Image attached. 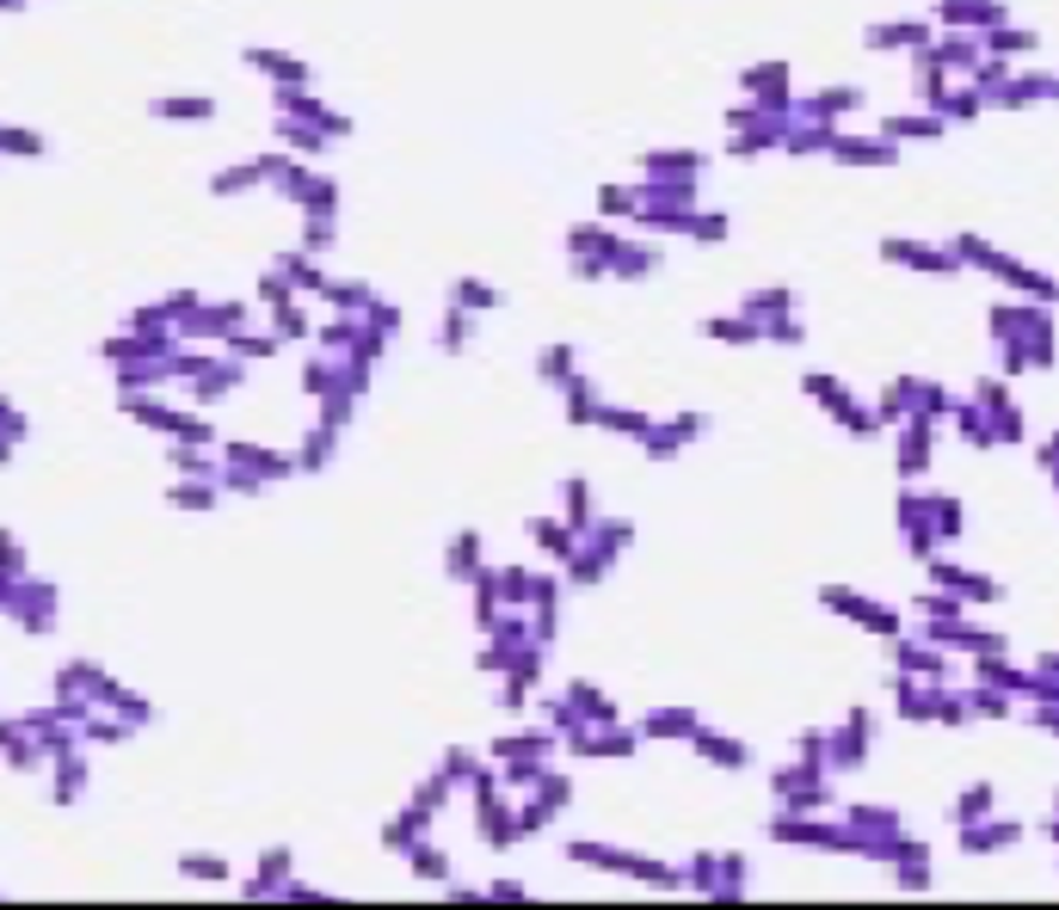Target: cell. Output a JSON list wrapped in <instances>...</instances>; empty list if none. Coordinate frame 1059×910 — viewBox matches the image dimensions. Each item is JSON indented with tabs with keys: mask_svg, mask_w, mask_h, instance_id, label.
Listing matches in <instances>:
<instances>
[{
	"mask_svg": "<svg viewBox=\"0 0 1059 910\" xmlns=\"http://www.w3.org/2000/svg\"><path fill=\"white\" fill-rule=\"evenodd\" d=\"M641 234H684V241H702V246H721L733 234V222L721 210H696V203H641L629 215Z\"/></svg>",
	"mask_w": 1059,
	"mask_h": 910,
	"instance_id": "1",
	"label": "cell"
},
{
	"mask_svg": "<svg viewBox=\"0 0 1059 910\" xmlns=\"http://www.w3.org/2000/svg\"><path fill=\"white\" fill-rule=\"evenodd\" d=\"M795 117L783 112H764V105H733L727 112V155L733 160H758V155H783V136Z\"/></svg>",
	"mask_w": 1059,
	"mask_h": 910,
	"instance_id": "2",
	"label": "cell"
},
{
	"mask_svg": "<svg viewBox=\"0 0 1059 910\" xmlns=\"http://www.w3.org/2000/svg\"><path fill=\"white\" fill-rule=\"evenodd\" d=\"M474 794V818H481V843L487 849H512V843H524V825H517V806L505 800V782L500 775H481V782L469 787Z\"/></svg>",
	"mask_w": 1059,
	"mask_h": 910,
	"instance_id": "3",
	"label": "cell"
},
{
	"mask_svg": "<svg viewBox=\"0 0 1059 910\" xmlns=\"http://www.w3.org/2000/svg\"><path fill=\"white\" fill-rule=\"evenodd\" d=\"M752 880V861L745 855H690L684 861V886L702 898H740Z\"/></svg>",
	"mask_w": 1059,
	"mask_h": 910,
	"instance_id": "4",
	"label": "cell"
},
{
	"mask_svg": "<svg viewBox=\"0 0 1059 910\" xmlns=\"http://www.w3.org/2000/svg\"><path fill=\"white\" fill-rule=\"evenodd\" d=\"M740 93L752 105H764V112L795 117V68L788 62H752V68H740Z\"/></svg>",
	"mask_w": 1059,
	"mask_h": 910,
	"instance_id": "5",
	"label": "cell"
},
{
	"mask_svg": "<svg viewBox=\"0 0 1059 910\" xmlns=\"http://www.w3.org/2000/svg\"><path fill=\"white\" fill-rule=\"evenodd\" d=\"M931 38H936L931 19H881V25L862 31V43H869L874 56H912V50H924Z\"/></svg>",
	"mask_w": 1059,
	"mask_h": 910,
	"instance_id": "6",
	"label": "cell"
},
{
	"mask_svg": "<svg viewBox=\"0 0 1059 910\" xmlns=\"http://www.w3.org/2000/svg\"><path fill=\"white\" fill-rule=\"evenodd\" d=\"M622 241H629V234H622V228L616 222H573L567 228V258H604V265H616V253H622Z\"/></svg>",
	"mask_w": 1059,
	"mask_h": 910,
	"instance_id": "7",
	"label": "cell"
},
{
	"mask_svg": "<svg viewBox=\"0 0 1059 910\" xmlns=\"http://www.w3.org/2000/svg\"><path fill=\"white\" fill-rule=\"evenodd\" d=\"M702 726H709V720H702L696 708H653V713H641V726H635V732H641L647 744H672V739L690 744Z\"/></svg>",
	"mask_w": 1059,
	"mask_h": 910,
	"instance_id": "8",
	"label": "cell"
},
{
	"mask_svg": "<svg viewBox=\"0 0 1059 910\" xmlns=\"http://www.w3.org/2000/svg\"><path fill=\"white\" fill-rule=\"evenodd\" d=\"M881 136L888 142H943L948 136V117L943 112H893V117H881Z\"/></svg>",
	"mask_w": 1059,
	"mask_h": 910,
	"instance_id": "9",
	"label": "cell"
},
{
	"mask_svg": "<svg viewBox=\"0 0 1059 910\" xmlns=\"http://www.w3.org/2000/svg\"><path fill=\"white\" fill-rule=\"evenodd\" d=\"M831 160H838V167H893V160H900V142H888V136H845V129H838Z\"/></svg>",
	"mask_w": 1059,
	"mask_h": 910,
	"instance_id": "10",
	"label": "cell"
},
{
	"mask_svg": "<svg viewBox=\"0 0 1059 910\" xmlns=\"http://www.w3.org/2000/svg\"><path fill=\"white\" fill-rule=\"evenodd\" d=\"M850 112H862V86H826L814 99H795V117H814V124H845Z\"/></svg>",
	"mask_w": 1059,
	"mask_h": 910,
	"instance_id": "11",
	"label": "cell"
},
{
	"mask_svg": "<svg viewBox=\"0 0 1059 910\" xmlns=\"http://www.w3.org/2000/svg\"><path fill=\"white\" fill-rule=\"evenodd\" d=\"M641 172H659V179H709V155H702V148H641Z\"/></svg>",
	"mask_w": 1059,
	"mask_h": 910,
	"instance_id": "12",
	"label": "cell"
},
{
	"mask_svg": "<svg viewBox=\"0 0 1059 910\" xmlns=\"http://www.w3.org/2000/svg\"><path fill=\"white\" fill-rule=\"evenodd\" d=\"M524 529H530V548H536V554H548L555 567H567L573 548H579V529H573L567 517H530Z\"/></svg>",
	"mask_w": 1059,
	"mask_h": 910,
	"instance_id": "13",
	"label": "cell"
},
{
	"mask_svg": "<svg viewBox=\"0 0 1059 910\" xmlns=\"http://www.w3.org/2000/svg\"><path fill=\"white\" fill-rule=\"evenodd\" d=\"M567 861H579V868H598V874H622V880H629L641 855H635V849H616V843L579 837V843H567Z\"/></svg>",
	"mask_w": 1059,
	"mask_h": 910,
	"instance_id": "14",
	"label": "cell"
},
{
	"mask_svg": "<svg viewBox=\"0 0 1059 910\" xmlns=\"http://www.w3.org/2000/svg\"><path fill=\"white\" fill-rule=\"evenodd\" d=\"M690 751H696L702 763H715V769H752V744L727 739V732H715V726H702L696 739H690Z\"/></svg>",
	"mask_w": 1059,
	"mask_h": 910,
	"instance_id": "15",
	"label": "cell"
},
{
	"mask_svg": "<svg viewBox=\"0 0 1059 910\" xmlns=\"http://www.w3.org/2000/svg\"><path fill=\"white\" fill-rule=\"evenodd\" d=\"M1053 86H1059V74H1010V81L992 93V105H1035V99H1053Z\"/></svg>",
	"mask_w": 1059,
	"mask_h": 910,
	"instance_id": "16",
	"label": "cell"
},
{
	"mask_svg": "<svg viewBox=\"0 0 1059 910\" xmlns=\"http://www.w3.org/2000/svg\"><path fill=\"white\" fill-rule=\"evenodd\" d=\"M653 425H659V419L641 413V406H616V400H604V406H598V431H616V437H629V443H641Z\"/></svg>",
	"mask_w": 1059,
	"mask_h": 910,
	"instance_id": "17",
	"label": "cell"
},
{
	"mask_svg": "<svg viewBox=\"0 0 1059 910\" xmlns=\"http://www.w3.org/2000/svg\"><path fill=\"white\" fill-rule=\"evenodd\" d=\"M444 572L457 584H474L481 572H487V567H481V536H474V529H462V536L444 548Z\"/></svg>",
	"mask_w": 1059,
	"mask_h": 910,
	"instance_id": "18",
	"label": "cell"
},
{
	"mask_svg": "<svg viewBox=\"0 0 1059 910\" xmlns=\"http://www.w3.org/2000/svg\"><path fill=\"white\" fill-rule=\"evenodd\" d=\"M702 339H715V345H758L764 327L740 308V314H715V320H702Z\"/></svg>",
	"mask_w": 1059,
	"mask_h": 910,
	"instance_id": "19",
	"label": "cell"
},
{
	"mask_svg": "<svg viewBox=\"0 0 1059 910\" xmlns=\"http://www.w3.org/2000/svg\"><path fill=\"white\" fill-rule=\"evenodd\" d=\"M247 68L272 74V81H284V86H308V81H315V74H308V62L284 56V50H247Z\"/></svg>",
	"mask_w": 1059,
	"mask_h": 910,
	"instance_id": "20",
	"label": "cell"
},
{
	"mask_svg": "<svg viewBox=\"0 0 1059 910\" xmlns=\"http://www.w3.org/2000/svg\"><path fill=\"white\" fill-rule=\"evenodd\" d=\"M567 708L579 713V726H610V720H622V713H616V701L604 696V689H591V682H573V689H567Z\"/></svg>",
	"mask_w": 1059,
	"mask_h": 910,
	"instance_id": "21",
	"label": "cell"
},
{
	"mask_svg": "<svg viewBox=\"0 0 1059 910\" xmlns=\"http://www.w3.org/2000/svg\"><path fill=\"white\" fill-rule=\"evenodd\" d=\"M745 314H752V320H758V327H770V320H783V314H795V289L788 284H770V289H752V296L740 301Z\"/></svg>",
	"mask_w": 1059,
	"mask_h": 910,
	"instance_id": "22",
	"label": "cell"
},
{
	"mask_svg": "<svg viewBox=\"0 0 1059 910\" xmlns=\"http://www.w3.org/2000/svg\"><path fill=\"white\" fill-rule=\"evenodd\" d=\"M665 265V258H659V246H647V241H622V253H616V265H610V277H622V284H629V277H653V271Z\"/></svg>",
	"mask_w": 1059,
	"mask_h": 910,
	"instance_id": "23",
	"label": "cell"
},
{
	"mask_svg": "<svg viewBox=\"0 0 1059 910\" xmlns=\"http://www.w3.org/2000/svg\"><path fill=\"white\" fill-rule=\"evenodd\" d=\"M450 301L469 314H493V308H505V289L487 284V277H462V284H450Z\"/></svg>",
	"mask_w": 1059,
	"mask_h": 910,
	"instance_id": "24",
	"label": "cell"
},
{
	"mask_svg": "<svg viewBox=\"0 0 1059 910\" xmlns=\"http://www.w3.org/2000/svg\"><path fill=\"white\" fill-rule=\"evenodd\" d=\"M979 43H986V56H1004V62H1010V56H1029V50H1035V43H1041V38H1035V31H1023V25H1010V19H1004V25L979 31Z\"/></svg>",
	"mask_w": 1059,
	"mask_h": 910,
	"instance_id": "25",
	"label": "cell"
},
{
	"mask_svg": "<svg viewBox=\"0 0 1059 910\" xmlns=\"http://www.w3.org/2000/svg\"><path fill=\"white\" fill-rule=\"evenodd\" d=\"M536 375H543L548 388H567L573 375H579V357H573V345H543V351H536Z\"/></svg>",
	"mask_w": 1059,
	"mask_h": 910,
	"instance_id": "26",
	"label": "cell"
},
{
	"mask_svg": "<svg viewBox=\"0 0 1059 910\" xmlns=\"http://www.w3.org/2000/svg\"><path fill=\"white\" fill-rule=\"evenodd\" d=\"M936 112H943L948 124H974V117L986 112V93H979L974 81H967V86H948L943 99H936Z\"/></svg>",
	"mask_w": 1059,
	"mask_h": 910,
	"instance_id": "27",
	"label": "cell"
},
{
	"mask_svg": "<svg viewBox=\"0 0 1059 910\" xmlns=\"http://www.w3.org/2000/svg\"><path fill=\"white\" fill-rule=\"evenodd\" d=\"M560 394H567V419H573V425H598V406H604L598 382H586V375H573V382L560 388Z\"/></svg>",
	"mask_w": 1059,
	"mask_h": 910,
	"instance_id": "28",
	"label": "cell"
},
{
	"mask_svg": "<svg viewBox=\"0 0 1059 910\" xmlns=\"http://www.w3.org/2000/svg\"><path fill=\"white\" fill-rule=\"evenodd\" d=\"M560 505H567V523L586 536L591 523H598V511H591V486H586V474H573L567 480V493H560Z\"/></svg>",
	"mask_w": 1059,
	"mask_h": 910,
	"instance_id": "29",
	"label": "cell"
},
{
	"mask_svg": "<svg viewBox=\"0 0 1059 910\" xmlns=\"http://www.w3.org/2000/svg\"><path fill=\"white\" fill-rule=\"evenodd\" d=\"M426 818H431V812L426 806H413V812H401V818H395V825H388L382 830V843H388V849H413V843H426Z\"/></svg>",
	"mask_w": 1059,
	"mask_h": 910,
	"instance_id": "30",
	"label": "cell"
},
{
	"mask_svg": "<svg viewBox=\"0 0 1059 910\" xmlns=\"http://www.w3.org/2000/svg\"><path fill=\"white\" fill-rule=\"evenodd\" d=\"M530 794H536V800H543V806H548V812H555V818H560V812L573 806V775H560V769H543Z\"/></svg>",
	"mask_w": 1059,
	"mask_h": 910,
	"instance_id": "31",
	"label": "cell"
},
{
	"mask_svg": "<svg viewBox=\"0 0 1059 910\" xmlns=\"http://www.w3.org/2000/svg\"><path fill=\"white\" fill-rule=\"evenodd\" d=\"M635 210H641V191H635V186H604L598 191V215H604V222H629Z\"/></svg>",
	"mask_w": 1059,
	"mask_h": 910,
	"instance_id": "32",
	"label": "cell"
},
{
	"mask_svg": "<svg viewBox=\"0 0 1059 910\" xmlns=\"http://www.w3.org/2000/svg\"><path fill=\"white\" fill-rule=\"evenodd\" d=\"M469 339H474V314L450 301V308H444V327H438V345H444V351H469Z\"/></svg>",
	"mask_w": 1059,
	"mask_h": 910,
	"instance_id": "33",
	"label": "cell"
},
{
	"mask_svg": "<svg viewBox=\"0 0 1059 910\" xmlns=\"http://www.w3.org/2000/svg\"><path fill=\"white\" fill-rule=\"evenodd\" d=\"M265 172H259V160H247V167H229V172H216V198H234V191H253Z\"/></svg>",
	"mask_w": 1059,
	"mask_h": 910,
	"instance_id": "34",
	"label": "cell"
},
{
	"mask_svg": "<svg viewBox=\"0 0 1059 910\" xmlns=\"http://www.w3.org/2000/svg\"><path fill=\"white\" fill-rule=\"evenodd\" d=\"M407 861H413L419 880H444V874H450L444 849H431V843H413V849H407Z\"/></svg>",
	"mask_w": 1059,
	"mask_h": 910,
	"instance_id": "35",
	"label": "cell"
},
{
	"mask_svg": "<svg viewBox=\"0 0 1059 910\" xmlns=\"http://www.w3.org/2000/svg\"><path fill=\"white\" fill-rule=\"evenodd\" d=\"M0 155H43V136H31V129H0Z\"/></svg>",
	"mask_w": 1059,
	"mask_h": 910,
	"instance_id": "36",
	"label": "cell"
},
{
	"mask_svg": "<svg viewBox=\"0 0 1059 910\" xmlns=\"http://www.w3.org/2000/svg\"><path fill=\"white\" fill-rule=\"evenodd\" d=\"M210 99H155V117H210Z\"/></svg>",
	"mask_w": 1059,
	"mask_h": 910,
	"instance_id": "37",
	"label": "cell"
},
{
	"mask_svg": "<svg viewBox=\"0 0 1059 910\" xmlns=\"http://www.w3.org/2000/svg\"><path fill=\"white\" fill-rule=\"evenodd\" d=\"M764 339H770V345H801L807 332H801V320H795V314H783V320H770V327H764Z\"/></svg>",
	"mask_w": 1059,
	"mask_h": 910,
	"instance_id": "38",
	"label": "cell"
},
{
	"mask_svg": "<svg viewBox=\"0 0 1059 910\" xmlns=\"http://www.w3.org/2000/svg\"><path fill=\"white\" fill-rule=\"evenodd\" d=\"M573 277H579V284H604L610 265H604V258H573Z\"/></svg>",
	"mask_w": 1059,
	"mask_h": 910,
	"instance_id": "39",
	"label": "cell"
},
{
	"mask_svg": "<svg viewBox=\"0 0 1059 910\" xmlns=\"http://www.w3.org/2000/svg\"><path fill=\"white\" fill-rule=\"evenodd\" d=\"M186 874H191V880H222L229 868H222V861H198V855H191V861H186Z\"/></svg>",
	"mask_w": 1059,
	"mask_h": 910,
	"instance_id": "40",
	"label": "cell"
},
{
	"mask_svg": "<svg viewBox=\"0 0 1059 910\" xmlns=\"http://www.w3.org/2000/svg\"><path fill=\"white\" fill-rule=\"evenodd\" d=\"M487 898H530V892H524L517 880H493V886H487Z\"/></svg>",
	"mask_w": 1059,
	"mask_h": 910,
	"instance_id": "41",
	"label": "cell"
},
{
	"mask_svg": "<svg viewBox=\"0 0 1059 910\" xmlns=\"http://www.w3.org/2000/svg\"><path fill=\"white\" fill-rule=\"evenodd\" d=\"M1053 99H1059V86H1053Z\"/></svg>",
	"mask_w": 1059,
	"mask_h": 910,
	"instance_id": "42",
	"label": "cell"
}]
</instances>
